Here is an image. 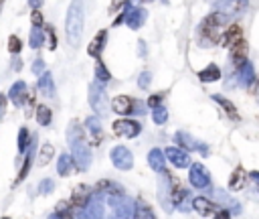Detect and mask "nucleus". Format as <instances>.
<instances>
[{
	"instance_id": "nucleus-33",
	"label": "nucleus",
	"mask_w": 259,
	"mask_h": 219,
	"mask_svg": "<svg viewBox=\"0 0 259 219\" xmlns=\"http://www.w3.org/2000/svg\"><path fill=\"white\" fill-rule=\"evenodd\" d=\"M152 120H154L156 124H164V122L168 120V110H166L164 106H156V108H152Z\"/></svg>"
},
{
	"instance_id": "nucleus-28",
	"label": "nucleus",
	"mask_w": 259,
	"mask_h": 219,
	"mask_svg": "<svg viewBox=\"0 0 259 219\" xmlns=\"http://www.w3.org/2000/svg\"><path fill=\"white\" fill-rule=\"evenodd\" d=\"M132 217H138V219H154L156 215H154V211H152L146 203L136 201V203H134V215H132Z\"/></svg>"
},
{
	"instance_id": "nucleus-49",
	"label": "nucleus",
	"mask_w": 259,
	"mask_h": 219,
	"mask_svg": "<svg viewBox=\"0 0 259 219\" xmlns=\"http://www.w3.org/2000/svg\"><path fill=\"white\" fill-rule=\"evenodd\" d=\"M14 69H20V59H14V63H12Z\"/></svg>"
},
{
	"instance_id": "nucleus-14",
	"label": "nucleus",
	"mask_w": 259,
	"mask_h": 219,
	"mask_svg": "<svg viewBox=\"0 0 259 219\" xmlns=\"http://www.w3.org/2000/svg\"><path fill=\"white\" fill-rule=\"evenodd\" d=\"M192 207L197 209L201 215H205V217L219 215V211H221V205H215L213 201H209V199H205V197H197V199H192Z\"/></svg>"
},
{
	"instance_id": "nucleus-39",
	"label": "nucleus",
	"mask_w": 259,
	"mask_h": 219,
	"mask_svg": "<svg viewBox=\"0 0 259 219\" xmlns=\"http://www.w3.org/2000/svg\"><path fill=\"white\" fill-rule=\"evenodd\" d=\"M150 79H152V75H150L148 71H144V73H140V77H138V85H140L142 89H146V87L150 85Z\"/></svg>"
},
{
	"instance_id": "nucleus-29",
	"label": "nucleus",
	"mask_w": 259,
	"mask_h": 219,
	"mask_svg": "<svg viewBox=\"0 0 259 219\" xmlns=\"http://www.w3.org/2000/svg\"><path fill=\"white\" fill-rule=\"evenodd\" d=\"M97 191L108 193V195H120V193H124V187H120L112 181H102L100 185H97Z\"/></svg>"
},
{
	"instance_id": "nucleus-34",
	"label": "nucleus",
	"mask_w": 259,
	"mask_h": 219,
	"mask_svg": "<svg viewBox=\"0 0 259 219\" xmlns=\"http://www.w3.org/2000/svg\"><path fill=\"white\" fill-rule=\"evenodd\" d=\"M51 110L47 108V106H39L37 108V120H39V124H41V126H49V124H51Z\"/></svg>"
},
{
	"instance_id": "nucleus-7",
	"label": "nucleus",
	"mask_w": 259,
	"mask_h": 219,
	"mask_svg": "<svg viewBox=\"0 0 259 219\" xmlns=\"http://www.w3.org/2000/svg\"><path fill=\"white\" fill-rule=\"evenodd\" d=\"M108 201H110L116 217H132L134 215V203L130 201L124 193H120V195H108Z\"/></svg>"
},
{
	"instance_id": "nucleus-2",
	"label": "nucleus",
	"mask_w": 259,
	"mask_h": 219,
	"mask_svg": "<svg viewBox=\"0 0 259 219\" xmlns=\"http://www.w3.org/2000/svg\"><path fill=\"white\" fill-rule=\"evenodd\" d=\"M67 142H69V148H71V154H73V163L77 165L79 171H87L89 165H91V152L85 144V138H83V132L77 124L73 122L69 130H67Z\"/></svg>"
},
{
	"instance_id": "nucleus-24",
	"label": "nucleus",
	"mask_w": 259,
	"mask_h": 219,
	"mask_svg": "<svg viewBox=\"0 0 259 219\" xmlns=\"http://www.w3.org/2000/svg\"><path fill=\"white\" fill-rule=\"evenodd\" d=\"M219 77H221V69H219V65H215V63H211L209 67H205L203 71H199V79L205 81V83L217 81Z\"/></svg>"
},
{
	"instance_id": "nucleus-25",
	"label": "nucleus",
	"mask_w": 259,
	"mask_h": 219,
	"mask_svg": "<svg viewBox=\"0 0 259 219\" xmlns=\"http://www.w3.org/2000/svg\"><path fill=\"white\" fill-rule=\"evenodd\" d=\"M32 159H35V144L30 142V146H28V150H26V159H24V165H22V169H20V175H18V179H16V183H20V181H24V177L28 175V171H30V165H32Z\"/></svg>"
},
{
	"instance_id": "nucleus-23",
	"label": "nucleus",
	"mask_w": 259,
	"mask_h": 219,
	"mask_svg": "<svg viewBox=\"0 0 259 219\" xmlns=\"http://www.w3.org/2000/svg\"><path fill=\"white\" fill-rule=\"evenodd\" d=\"M85 126H87V130H89V134L100 142L102 140V136H104V130H102V122H100V118L97 116H91V118H87L85 120Z\"/></svg>"
},
{
	"instance_id": "nucleus-51",
	"label": "nucleus",
	"mask_w": 259,
	"mask_h": 219,
	"mask_svg": "<svg viewBox=\"0 0 259 219\" xmlns=\"http://www.w3.org/2000/svg\"><path fill=\"white\" fill-rule=\"evenodd\" d=\"M257 102H259V85H257Z\"/></svg>"
},
{
	"instance_id": "nucleus-45",
	"label": "nucleus",
	"mask_w": 259,
	"mask_h": 219,
	"mask_svg": "<svg viewBox=\"0 0 259 219\" xmlns=\"http://www.w3.org/2000/svg\"><path fill=\"white\" fill-rule=\"evenodd\" d=\"M4 110H6V96L4 93H0V118L4 116Z\"/></svg>"
},
{
	"instance_id": "nucleus-40",
	"label": "nucleus",
	"mask_w": 259,
	"mask_h": 219,
	"mask_svg": "<svg viewBox=\"0 0 259 219\" xmlns=\"http://www.w3.org/2000/svg\"><path fill=\"white\" fill-rule=\"evenodd\" d=\"M30 18H32V24H35V26H41V24H43V14H41V10H39V8L32 10Z\"/></svg>"
},
{
	"instance_id": "nucleus-3",
	"label": "nucleus",
	"mask_w": 259,
	"mask_h": 219,
	"mask_svg": "<svg viewBox=\"0 0 259 219\" xmlns=\"http://www.w3.org/2000/svg\"><path fill=\"white\" fill-rule=\"evenodd\" d=\"M229 22V18H225L223 14H219V12H213V14H209L203 22H201V26H199V35H201V39H203V43L207 45V47H211V45H219L221 43V39H223V26Z\"/></svg>"
},
{
	"instance_id": "nucleus-18",
	"label": "nucleus",
	"mask_w": 259,
	"mask_h": 219,
	"mask_svg": "<svg viewBox=\"0 0 259 219\" xmlns=\"http://www.w3.org/2000/svg\"><path fill=\"white\" fill-rule=\"evenodd\" d=\"M146 20V10L144 8H132V10H128V16H126V22L130 28H134L138 30Z\"/></svg>"
},
{
	"instance_id": "nucleus-35",
	"label": "nucleus",
	"mask_w": 259,
	"mask_h": 219,
	"mask_svg": "<svg viewBox=\"0 0 259 219\" xmlns=\"http://www.w3.org/2000/svg\"><path fill=\"white\" fill-rule=\"evenodd\" d=\"M53 152H55V150H53V144H43V146H41V154H39V165H41V167H45V165L53 159Z\"/></svg>"
},
{
	"instance_id": "nucleus-12",
	"label": "nucleus",
	"mask_w": 259,
	"mask_h": 219,
	"mask_svg": "<svg viewBox=\"0 0 259 219\" xmlns=\"http://www.w3.org/2000/svg\"><path fill=\"white\" fill-rule=\"evenodd\" d=\"M255 81V69L251 65V61H243V63L237 65V83L243 87H249Z\"/></svg>"
},
{
	"instance_id": "nucleus-20",
	"label": "nucleus",
	"mask_w": 259,
	"mask_h": 219,
	"mask_svg": "<svg viewBox=\"0 0 259 219\" xmlns=\"http://www.w3.org/2000/svg\"><path fill=\"white\" fill-rule=\"evenodd\" d=\"M231 47H233V51H231V63H233V65L243 63V61L247 59V45L239 39V41H235Z\"/></svg>"
},
{
	"instance_id": "nucleus-9",
	"label": "nucleus",
	"mask_w": 259,
	"mask_h": 219,
	"mask_svg": "<svg viewBox=\"0 0 259 219\" xmlns=\"http://www.w3.org/2000/svg\"><path fill=\"white\" fill-rule=\"evenodd\" d=\"M188 181H190L192 187H197V189H207V187L211 185V175L203 165L197 163V165H190Z\"/></svg>"
},
{
	"instance_id": "nucleus-50",
	"label": "nucleus",
	"mask_w": 259,
	"mask_h": 219,
	"mask_svg": "<svg viewBox=\"0 0 259 219\" xmlns=\"http://www.w3.org/2000/svg\"><path fill=\"white\" fill-rule=\"evenodd\" d=\"M2 6H4V0H0V12H2Z\"/></svg>"
},
{
	"instance_id": "nucleus-31",
	"label": "nucleus",
	"mask_w": 259,
	"mask_h": 219,
	"mask_svg": "<svg viewBox=\"0 0 259 219\" xmlns=\"http://www.w3.org/2000/svg\"><path fill=\"white\" fill-rule=\"evenodd\" d=\"M213 100L217 102V104H221L223 108H225V112H227V116L229 118H233V120H239V114H237V110H235V106L229 102V100H225L223 96H213Z\"/></svg>"
},
{
	"instance_id": "nucleus-17",
	"label": "nucleus",
	"mask_w": 259,
	"mask_h": 219,
	"mask_svg": "<svg viewBox=\"0 0 259 219\" xmlns=\"http://www.w3.org/2000/svg\"><path fill=\"white\" fill-rule=\"evenodd\" d=\"M8 98H10V102L14 104V106H22L24 104V98H26V83L24 81H16V83H12V87H10V91H8Z\"/></svg>"
},
{
	"instance_id": "nucleus-38",
	"label": "nucleus",
	"mask_w": 259,
	"mask_h": 219,
	"mask_svg": "<svg viewBox=\"0 0 259 219\" xmlns=\"http://www.w3.org/2000/svg\"><path fill=\"white\" fill-rule=\"evenodd\" d=\"M53 189H55V183H53L51 179H43V181H41V185H39V191H41L43 195H49Z\"/></svg>"
},
{
	"instance_id": "nucleus-5",
	"label": "nucleus",
	"mask_w": 259,
	"mask_h": 219,
	"mask_svg": "<svg viewBox=\"0 0 259 219\" xmlns=\"http://www.w3.org/2000/svg\"><path fill=\"white\" fill-rule=\"evenodd\" d=\"M247 8H249V0H219V2L215 4V12L223 14L229 20L243 14Z\"/></svg>"
},
{
	"instance_id": "nucleus-37",
	"label": "nucleus",
	"mask_w": 259,
	"mask_h": 219,
	"mask_svg": "<svg viewBox=\"0 0 259 219\" xmlns=\"http://www.w3.org/2000/svg\"><path fill=\"white\" fill-rule=\"evenodd\" d=\"M20 49H22V43H20V39H18L16 35H12V37H8V51L16 55V53H18Z\"/></svg>"
},
{
	"instance_id": "nucleus-30",
	"label": "nucleus",
	"mask_w": 259,
	"mask_h": 219,
	"mask_svg": "<svg viewBox=\"0 0 259 219\" xmlns=\"http://www.w3.org/2000/svg\"><path fill=\"white\" fill-rule=\"evenodd\" d=\"M28 43H30L32 49H39V47L45 43V33H43L41 26H35V28L30 30V39H28Z\"/></svg>"
},
{
	"instance_id": "nucleus-27",
	"label": "nucleus",
	"mask_w": 259,
	"mask_h": 219,
	"mask_svg": "<svg viewBox=\"0 0 259 219\" xmlns=\"http://www.w3.org/2000/svg\"><path fill=\"white\" fill-rule=\"evenodd\" d=\"M71 167H73V159H71V156L69 154H61L59 161H57V173L61 177H67L69 171H71Z\"/></svg>"
},
{
	"instance_id": "nucleus-42",
	"label": "nucleus",
	"mask_w": 259,
	"mask_h": 219,
	"mask_svg": "<svg viewBox=\"0 0 259 219\" xmlns=\"http://www.w3.org/2000/svg\"><path fill=\"white\" fill-rule=\"evenodd\" d=\"M45 69V63H43V59H35V63H32V71H35L37 75H41V71Z\"/></svg>"
},
{
	"instance_id": "nucleus-15",
	"label": "nucleus",
	"mask_w": 259,
	"mask_h": 219,
	"mask_svg": "<svg viewBox=\"0 0 259 219\" xmlns=\"http://www.w3.org/2000/svg\"><path fill=\"white\" fill-rule=\"evenodd\" d=\"M134 102H136V100L130 98V96H118V98H114V102H112V110L118 112V114H122V116L132 114Z\"/></svg>"
},
{
	"instance_id": "nucleus-10",
	"label": "nucleus",
	"mask_w": 259,
	"mask_h": 219,
	"mask_svg": "<svg viewBox=\"0 0 259 219\" xmlns=\"http://www.w3.org/2000/svg\"><path fill=\"white\" fill-rule=\"evenodd\" d=\"M114 132L122 138H136L142 132V126L134 120H118L114 124Z\"/></svg>"
},
{
	"instance_id": "nucleus-13",
	"label": "nucleus",
	"mask_w": 259,
	"mask_h": 219,
	"mask_svg": "<svg viewBox=\"0 0 259 219\" xmlns=\"http://www.w3.org/2000/svg\"><path fill=\"white\" fill-rule=\"evenodd\" d=\"M148 165H150L156 173L166 175V154L162 152L160 148H152V150L148 152Z\"/></svg>"
},
{
	"instance_id": "nucleus-43",
	"label": "nucleus",
	"mask_w": 259,
	"mask_h": 219,
	"mask_svg": "<svg viewBox=\"0 0 259 219\" xmlns=\"http://www.w3.org/2000/svg\"><path fill=\"white\" fill-rule=\"evenodd\" d=\"M132 114H138V116L146 114V110H144V104H142V102H134V110H132Z\"/></svg>"
},
{
	"instance_id": "nucleus-22",
	"label": "nucleus",
	"mask_w": 259,
	"mask_h": 219,
	"mask_svg": "<svg viewBox=\"0 0 259 219\" xmlns=\"http://www.w3.org/2000/svg\"><path fill=\"white\" fill-rule=\"evenodd\" d=\"M174 140L188 152V150H199L201 148V144L197 142V140H194L190 134H186V132H176V136H174Z\"/></svg>"
},
{
	"instance_id": "nucleus-26",
	"label": "nucleus",
	"mask_w": 259,
	"mask_h": 219,
	"mask_svg": "<svg viewBox=\"0 0 259 219\" xmlns=\"http://www.w3.org/2000/svg\"><path fill=\"white\" fill-rule=\"evenodd\" d=\"M245 179H247L245 171H243L241 167H237V169L233 171V177H231V181H229V189H231V191H237V189H241V187L245 185Z\"/></svg>"
},
{
	"instance_id": "nucleus-47",
	"label": "nucleus",
	"mask_w": 259,
	"mask_h": 219,
	"mask_svg": "<svg viewBox=\"0 0 259 219\" xmlns=\"http://www.w3.org/2000/svg\"><path fill=\"white\" fill-rule=\"evenodd\" d=\"M138 47H140V55H146V43H144V41H140V43H138Z\"/></svg>"
},
{
	"instance_id": "nucleus-36",
	"label": "nucleus",
	"mask_w": 259,
	"mask_h": 219,
	"mask_svg": "<svg viewBox=\"0 0 259 219\" xmlns=\"http://www.w3.org/2000/svg\"><path fill=\"white\" fill-rule=\"evenodd\" d=\"M95 77H97V81L108 83V81L112 79V73L106 69V65H104V63H97V65H95Z\"/></svg>"
},
{
	"instance_id": "nucleus-41",
	"label": "nucleus",
	"mask_w": 259,
	"mask_h": 219,
	"mask_svg": "<svg viewBox=\"0 0 259 219\" xmlns=\"http://www.w3.org/2000/svg\"><path fill=\"white\" fill-rule=\"evenodd\" d=\"M47 33H49V41H51V45H49V47L55 51V49H57V37H55V28H53V26H47Z\"/></svg>"
},
{
	"instance_id": "nucleus-1",
	"label": "nucleus",
	"mask_w": 259,
	"mask_h": 219,
	"mask_svg": "<svg viewBox=\"0 0 259 219\" xmlns=\"http://www.w3.org/2000/svg\"><path fill=\"white\" fill-rule=\"evenodd\" d=\"M83 24H85V0H73L67 20H65V30H67V41L75 49L83 37Z\"/></svg>"
},
{
	"instance_id": "nucleus-4",
	"label": "nucleus",
	"mask_w": 259,
	"mask_h": 219,
	"mask_svg": "<svg viewBox=\"0 0 259 219\" xmlns=\"http://www.w3.org/2000/svg\"><path fill=\"white\" fill-rule=\"evenodd\" d=\"M89 106L100 116H104L108 112V93H106L102 81H97V79L89 83Z\"/></svg>"
},
{
	"instance_id": "nucleus-44",
	"label": "nucleus",
	"mask_w": 259,
	"mask_h": 219,
	"mask_svg": "<svg viewBox=\"0 0 259 219\" xmlns=\"http://www.w3.org/2000/svg\"><path fill=\"white\" fill-rule=\"evenodd\" d=\"M160 102H162V96H150L148 106H150V108H156V106H160Z\"/></svg>"
},
{
	"instance_id": "nucleus-46",
	"label": "nucleus",
	"mask_w": 259,
	"mask_h": 219,
	"mask_svg": "<svg viewBox=\"0 0 259 219\" xmlns=\"http://www.w3.org/2000/svg\"><path fill=\"white\" fill-rule=\"evenodd\" d=\"M43 4V0H28V6H32V8H39Z\"/></svg>"
},
{
	"instance_id": "nucleus-21",
	"label": "nucleus",
	"mask_w": 259,
	"mask_h": 219,
	"mask_svg": "<svg viewBox=\"0 0 259 219\" xmlns=\"http://www.w3.org/2000/svg\"><path fill=\"white\" fill-rule=\"evenodd\" d=\"M170 201H172V205L178 207L180 211H186V209H188V191H186V189H180V187H178V189L172 191Z\"/></svg>"
},
{
	"instance_id": "nucleus-48",
	"label": "nucleus",
	"mask_w": 259,
	"mask_h": 219,
	"mask_svg": "<svg viewBox=\"0 0 259 219\" xmlns=\"http://www.w3.org/2000/svg\"><path fill=\"white\" fill-rule=\"evenodd\" d=\"M247 177H251L255 183H259V171H253V173H251V175H247Z\"/></svg>"
},
{
	"instance_id": "nucleus-19",
	"label": "nucleus",
	"mask_w": 259,
	"mask_h": 219,
	"mask_svg": "<svg viewBox=\"0 0 259 219\" xmlns=\"http://www.w3.org/2000/svg\"><path fill=\"white\" fill-rule=\"evenodd\" d=\"M39 89H41L43 96H47V98L55 96V81H53V75L49 71L41 73V77H39Z\"/></svg>"
},
{
	"instance_id": "nucleus-32",
	"label": "nucleus",
	"mask_w": 259,
	"mask_h": 219,
	"mask_svg": "<svg viewBox=\"0 0 259 219\" xmlns=\"http://www.w3.org/2000/svg\"><path fill=\"white\" fill-rule=\"evenodd\" d=\"M28 146H30V134H28L26 128H20V132H18V152L24 154L28 150Z\"/></svg>"
},
{
	"instance_id": "nucleus-16",
	"label": "nucleus",
	"mask_w": 259,
	"mask_h": 219,
	"mask_svg": "<svg viewBox=\"0 0 259 219\" xmlns=\"http://www.w3.org/2000/svg\"><path fill=\"white\" fill-rule=\"evenodd\" d=\"M106 41H108V30H100V33H97V35L93 37V41L89 43L87 53H89L91 57H95V59H100L102 49L106 47Z\"/></svg>"
},
{
	"instance_id": "nucleus-6",
	"label": "nucleus",
	"mask_w": 259,
	"mask_h": 219,
	"mask_svg": "<svg viewBox=\"0 0 259 219\" xmlns=\"http://www.w3.org/2000/svg\"><path fill=\"white\" fill-rule=\"evenodd\" d=\"M104 193L102 191H93L89 193L83 211H79V217H102L104 215Z\"/></svg>"
},
{
	"instance_id": "nucleus-8",
	"label": "nucleus",
	"mask_w": 259,
	"mask_h": 219,
	"mask_svg": "<svg viewBox=\"0 0 259 219\" xmlns=\"http://www.w3.org/2000/svg\"><path fill=\"white\" fill-rule=\"evenodd\" d=\"M112 163L120 171H130L134 167V156H132V152H130L126 146H116L112 150Z\"/></svg>"
},
{
	"instance_id": "nucleus-11",
	"label": "nucleus",
	"mask_w": 259,
	"mask_h": 219,
	"mask_svg": "<svg viewBox=\"0 0 259 219\" xmlns=\"http://www.w3.org/2000/svg\"><path fill=\"white\" fill-rule=\"evenodd\" d=\"M166 159H170V163L174 165V167H178V169H186V167H190V156H188V152L186 150H182V148H174V146H170V148H166Z\"/></svg>"
}]
</instances>
